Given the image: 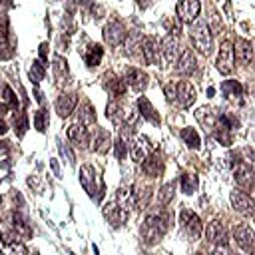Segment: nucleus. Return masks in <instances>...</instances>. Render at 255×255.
<instances>
[{
  "label": "nucleus",
  "mask_w": 255,
  "mask_h": 255,
  "mask_svg": "<svg viewBox=\"0 0 255 255\" xmlns=\"http://www.w3.org/2000/svg\"><path fill=\"white\" fill-rule=\"evenodd\" d=\"M231 205L235 211H239L241 215H253L255 213V201L251 199L249 193L241 191V189H235L231 191Z\"/></svg>",
  "instance_id": "9b49d317"
},
{
  "label": "nucleus",
  "mask_w": 255,
  "mask_h": 255,
  "mask_svg": "<svg viewBox=\"0 0 255 255\" xmlns=\"http://www.w3.org/2000/svg\"><path fill=\"white\" fill-rule=\"evenodd\" d=\"M141 171H143L145 175H149V177L161 175V171H163V161H161V157H159L155 151L149 153V155L141 161Z\"/></svg>",
  "instance_id": "a878e982"
},
{
  "label": "nucleus",
  "mask_w": 255,
  "mask_h": 255,
  "mask_svg": "<svg viewBox=\"0 0 255 255\" xmlns=\"http://www.w3.org/2000/svg\"><path fill=\"white\" fill-rule=\"evenodd\" d=\"M114 151H116V157H118V159H124V157H126V151H128V143L118 137L116 143H114Z\"/></svg>",
  "instance_id": "37998d69"
},
{
  "label": "nucleus",
  "mask_w": 255,
  "mask_h": 255,
  "mask_svg": "<svg viewBox=\"0 0 255 255\" xmlns=\"http://www.w3.org/2000/svg\"><path fill=\"white\" fill-rule=\"evenodd\" d=\"M199 0H179L177 2V18L181 20V22H187V24H191L197 16H199Z\"/></svg>",
  "instance_id": "a211bd4d"
},
{
  "label": "nucleus",
  "mask_w": 255,
  "mask_h": 255,
  "mask_svg": "<svg viewBox=\"0 0 255 255\" xmlns=\"http://www.w3.org/2000/svg\"><path fill=\"white\" fill-rule=\"evenodd\" d=\"M92 143H94V145H92L94 151H98V153H108L110 147H112V135H110V131L98 128V129H96V135H94V139H92Z\"/></svg>",
  "instance_id": "cd10ccee"
},
{
  "label": "nucleus",
  "mask_w": 255,
  "mask_h": 255,
  "mask_svg": "<svg viewBox=\"0 0 255 255\" xmlns=\"http://www.w3.org/2000/svg\"><path fill=\"white\" fill-rule=\"evenodd\" d=\"M68 139L74 145H80V147H88V143L92 141L90 139V133H88V128L82 126V124H72L68 128Z\"/></svg>",
  "instance_id": "4be33fe9"
},
{
  "label": "nucleus",
  "mask_w": 255,
  "mask_h": 255,
  "mask_svg": "<svg viewBox=\"0 0 255 255\" xmlns=\"http://www.w3.org/2000/svg\"><path fill=\"white\" fill-rule=\"evenodd\" d=\"M12 54H14V42H12L10 30H8V22H6V18H2V26H0V58L8 60Z\"/></svg>",
  "instance_id": "b1692460"
},
{
  "label": "nucleus",
  "mask_w": 255,
  "mask_h": 255,
  "mask_svg": "<svg viewBox=\"0 0 255 255\" xmlns=\"http://www.w3.org/2000/svg\"><path fill=\"white\" fill-rule=\"evenodd\" d=\"M6 131H8V126H6V124L0 120V135H2V133H6Z\"/></svg>",
  "instance_id": "de8ad7c7"
},
{
  "label": "nucleus",
  "mask_w": 255,
  "mask_h": 255,
  "mask_svg": "<svg viewBox=\"0 0 255 255\" xmlns=\"http://www.w3.org/2000/svg\"><path fill=\"white\" fill-rule=\"evenodd\" d=\"M80 181H82V187L88 191V195L96 199V181H98V177H96V169L90 163L80 167Z\"/></svg>",
  "instance_id": "412c9836"
},
{
  "label": "nucleus",
  "mask_w": 255,
  "mask_h": 255,
  "mask_svg": "<svg viewBox=\"0 0 255 255\" xmlns=\"http://www.w3.org/2000/svg\"><path fill=\"white\" fill-rule=\"evenodd\" d=\"M205 237H207L213 245H217V247H227V243H229L227 229H225L223 223H219V221H211V223L207 225V229H205Z\"/></svg>",
  "instance_id": "f3484780"
},
{
  "label": "nucleus",
  "mask_w": 255,
  "mask_h": 255,
  "mask_svg": "<svg viewBox=\"0 0 255 255\" xmlns=\"http://www.w3.org/2000/svg\"><path fill=\"white\" fill-rule=\"evenodd\" d=\"M78 124H82V126H94V124H96V112H94V108H92L90 102H84V104L80 106Z\"/></svg>",
  "instance_id": "473e14b6"
},
{
  "label": "nucleus",
  "mask_w": 255,
  "mask_h": 255,
  "mask_svg": "<svg viewBox=\"0 0 255 255\" xmlns=\"http://www.w3.org/2000/svg\"><path fill=\"white\" fill-rule=\"evenodd\" d=\"M181 139H183V143H185L187 147H191V149H197V147L201 145L199 133H197L193 128H183V129H181Z\"/></svg>",
  "instance_id": "f704fd0d"
},
{
  "label": "nucleus",
  "mask_w": 255,
  "mask_h": 255,
  "mask_svg": "<svg viewBox=\"0 0 255 255\" xmlns=\"http://www.w3.org/2000/svg\"><path fill=\"white\" fill-rule=\"evenodd\" d=\"M231 255H239V253H231Z\"/></svg>",
  "instance_id": "3c124183"
},
{
  "label": "nucleus",
  "mask_w": 255,
  "mask_h": 255,
  "mask_svg": "<svg viewBox=\"0 0 255 255\" xmlns=\"http://www.w3.org/2000/svg\"><path fill=\"white\" fill-rule=\"evenodd\" d=\"M0 203H2V195H0Z\"/></svg>",
  "instance_id": "8fccbe9b"
},
{
  "label": "nucleus",
  "mask_w": 255,
  "mask_h": 255,
  "mask_svg": "<svg viewBox=\"0 0 255 255\" xmlns=\"http://www.w3.org/2000/svg\"><path fill=\"white\" fill-rule=\"evenodd\" d=\"M128 209H124L122 205H118V201H110L106 207H104V217L110 221V225L114 227H120L128 221Z\"/></svg>",
  "instance_id": "dca6fc26"
},
{
  "label": "nucleus",
  "mask_w": 255,
  "mask_h": 255,
  "mask_svg": "<svg viewBox=\"0 0 255 255\" xmlns=\"http://www.w3.org/2000/svg\"><path fill=\"white\" fill-rule=\"evenodd\" d=\"M169 227H171V215L167 211H159V213H149L143 219L139 233L147 245H155L161 241V237L167 233Z\"/></svg>",
  "instance_id": "f257e3e1"
},
{
  "label": "nucleus",
  "mask_w": 255,
  "mask_h": 255,
  "mask_svg": "<svg viewBox=\"0 0 255 255\" xmlns=\"http://www.w3.org/2000/svg\"><path fill=\"white\" fill-rule=\"evenodd\" d=\"M179 185H181V191H183V193H187V195L193 193V191L197 189V175H195V173H189V171L183 173L181 179H179Z\"/></svg>",
  "instance_id": "e433bc0d"
},
{
  "label": "nucleus",
  "mask_w": 255,
  "mask_h": 255,
  "mask_svg": "<svg viewBox=\"0 0 255 255\" xmlns=\"http://www.w3.org/2000/svg\"><path fill=\"white\" fill-rule=\"evenodd\" d=\"M173 195H175V185H173V183H165V185H161L159 191H157V205L165 207V205L173 199Z\"/></svg>",
  "instance_id": "c9c22d12"
},
{
  "label": "nucleus",
  "mask_w": 255,
  "mask_h": 255,
  "mask_svg": "<svg viewBox=\"0 0 255 255\" xmlns=\"http://www.w3.org/2000/svg\"><path fill=\"white\" fill-rule=\"evenodd\" d=\"M0 255H26V247L22 245V243H8L6 245V249L0 253Z\"/></svg>",
  "instance_id": "a19ab883"
},
{
  "label": "nucleus",
  "mask_w": 255,
  "mask_h": 255,
  "mask_svg": "<svg viewBox=\"0 0 255 255\" xmlns=\"http://www.w3.org/2000/svg\"><path fill=\"white\" fill-rule=\"evenodd\" d=\"M151 193H153V189H151L149 183H137L133 187V203L137 207H141V209L147 207L149 205V199H151Z\"/></svg>",
  "instance_id": "c756f323"
},
{
  "label": "nucleus",
  "mask_w": 255,
  "mask_h": 255,
  "mask_svg": "<svg viewBox=\"0 0 255 255\" xmlns=\"http://www.w3.org/2000/svg\"><path fill=\"white\" fill-rule=\"evenodd\" d=\"M52 70H54V78H56V84L58 86H64L70 78V70H68V62L62 58V56H54V62H52Z\"/></svg>",
  "instance_id": "c85d7f7f"
},
{
  "label": "nucleus",
  "mask_w": 255,
  "mask_h": 255,
  "mask_svg": "<svg viewBox=\"0 0 255 255\" xmlns=\"http://www.w3.org/2000/svg\"><path fill=\"white\" fill-rule=\"evenodd\" d=\"M12 225H14L16 233H18V237H20V235H22V237L32 235V227L28 225L26 217H24L22 213H18V211H14V213H12Z\"/></svg>",
  "instance_id": "72a5a7b5"
},
{
  "label": "nucleus",
  "mask_w": 255,
  "mask_h": 255,
  "mask_svg": "<svg viewBox=\"0 0 255 255\" xmlns=\"http://www.w3.org/2000/svg\"><path fill=\"white\" fill-rule=\"evenodd\" d=\"M137 110H139V114L143 116V120H147V122H151L153 126H159V114L155 112V108L149 104V100L147 98H139L137 100Z\"/></svg>",
  "instance_id": "7c9ffc66"
},
{
  "label": "nucleus",
  "mask_w": 255,
  "mask_h": 255,
  "mask_svg": "<svg viewBox=\"0 0 255 255\" xmlns=\"http://www.w3.org/2000/svg\"><path fill=\"white\" fill-rule=\"evenodd\" d=\"M233 54L237 56V60L241 64H251L253 62V56H255V44L249 42V40H243L239 38L233 46Z\"/></svg>",
  "instance_id": "aec40b11"
},
{
  "label": "nucleus",
  "mask_w": 255,
  "mask_h": 255,
  "mask_svg": "<svg viewBox=\"0 0 255 255\" xmlns=\"http://www.w3.org/2000/svg\"><path fill=\"white\" fill-rule=\"evenodd\" d=\"M195 98H197V92L191 86V82H187V80L175 82V104L179 108H183V110L191 108V104L195 102Z\"/></svg>",
  "instance_id": "1a4fd4ad"
},
{
  "label": "nucleus",
  "mask_w": 255,
  "mask_h": 255,
  "mask_svg": "<svg viewBox=\"0 0 255 255\" xmlns=\"http://www.w3.org/2000/svg\"><path fill=\"white\" fill-rule=\"evenodd\" d=\"M217 116H219V114H215L211 108H199V110L195 112V120L201 124V128H203L207 133H213V129H215V126H217Z\"/></svg>",
  "instance_id": "393cba45"
},
{
  "label": "nucleus",
  "mask_w": 255,
  "mask_h": 255,
  "mask_svg": "<svg viewBox=\"0 0 255 255\" xmlns=\"http://www.w3.org/2000/svg\"><path fill=\"white\" fill-rule=\"evenodd\" d=\"M48 58V44H40V60H46Z\"/></svg>",
  "instance_id": "a18cd8bd"
},
{
  "label": "nucleus",
  "mask_w": 255,
  "mask_h": 255,
  "mask_svg": "<svg viewBox=\"0 0 255 255\" xmlns=\"http://www.w3.org/2000/svg\"><path fill=\"white\" fill-rule=\"evenodd\" d=\"M102 34H104L106 44H110V46H122L126 42V38H128V30H126V26L118 18H112L104 26V32Z\"/></svg>",
  "instance_id": "423d86ee"
},
{
  "label": "nucleus",
  "mask_w": 255,
  "mask_h": 255,
  "mask_svg": "<svg viewBox=\"0 0 255 255\" xmlns=\"http://www.w3.org/2000/svg\"><path fill=\"white\" fill-rule=\"evenodd\" d=\"M163 94H165V100L169 104H175V82H167L163 88Z\"/></svg>",
  "instance_id": "c03bdc74"
},
{
  "label": "nucleus",
  "mask_w": 255,
  "mask_h": 255,
  "mask_svg": "<svg viewBox=\"0 0 255 255\" xmlns=\"http://www.w3.org/2000/svg\"><path fill=\"white\" fill-rule=\"evenodd\" d=\"M104 58V48L100 44H90L84 52V62L88 64V68H96Z\"/></svg>",
  "instance_id": "2f4dec72"
},
{
  "label": "nucleus",
  "mask_w": 255,
  "mask_h": 255,
  "mask_svg": "<svg viewBox=\"0 0 255 255\" xmlns=\"http://www.w3.org/2000/svg\"><path fill=\"white\" fill-rule=\"evenodd\" d=\"M195 70H197V58L189 48H185L175 60V72L181 76H191L195 74Z\"/></svg>",
  "instance_id": "ddd939ff"
},
{
  "label": "nucleus",
  "mask_w": 255,
  "mask_h": 255,
  "mask_svg": "<svg viewBox=\"0 0 255 255\" xmlns=\"http://www.w3.org/2000/svg\"><path fill=\"white\" fill-rule=\"evenodd\" d=\"M189 36H191V44L193 48L203 54V56H211L213 54V36H211V30H209V24L203 22V20H197L191 30H189Z\"/></svg>",
  "instance_id": "f03ea898"
},
{
  "label": "nucleus",
  "mask_w": 255,
  "mask_h": 255,
  "mask_svg": "<svg viewBox=\"0 0 255 255\" xmlns=\"http://www.w3.org/2000/svg\"><path fill=\"white\" fill-rule=\"evenodd\" d=\"M233 60H235V54H233V44L229 40H223L219 44V52H217V60H215V66L217 70L223 74V76H229L233 72Z\"/></svg>",
  "instance_id": "0eeeda50"
},
{
  "label": "nucleus",
  "mask_w": 255,
  "mask_h": 255,
  "mask_svg": "<svg viewBox=\"0 0 255 255\" xmlns=\"http://www.w3.org/2000/svg\"><path fill=\"white\" fill-rule=\"evenodd\" d=\"M106 116H108V120H110L114 126H124V124L133 126V122H135V118H137L135 110H133L129 104L126 106V104H122V102H118V100H112V102L108 104Z\"/></svg>",
  "instance_id": "7ed1b4c3"
},
{
  "label": "nucleus",
  "mask_w": 255,
  "mask_h": 255,
  "mask_svg": "<svg viewBox=\"0 0 255 255\" xmlns=\"http://www.w3.org/2000/svg\"><path fill=\"white\" fill-rule=\"evenodd\" d=\"M179 225H181V231L191 241H197L201 237V233H203V223L197 217V213H193L191 209H181V213H179Z\"/></svg>",
  "instance_id": "20e7f679"
},
{
  "label": "nucleus",
  "mask_w": 255,
  "mask_h": 255,
  "mask_svg": "<svg viewBox=\"0 0 255 255\" xmlns=\"http://www.w3.org/2000/svg\"><path fill=\"white\" fill-rule=\"evenodd\" d=\"M147 80H149V76H147L143 70L133 68V66L126 68L124 82H126V86H129L131 90H135V92H143V90L147 88Z\"/></svg>",
  "instance_id": "f8f14e48"
},
{
  "label": "nucleus",
  "mask_w": 255,
  "mask_h": 255,
  "mask_svg": "<svg viewBox=\"0 0 255 255\" xmlns=\"http://www.w3.org/2000/svg\"><path fill=\"white\" fill-rule=\"evenodd\" d=\"M221 92H223V96H225L227 102H233V104H239L241 102L243 88H241V84L237 80H223Z\"/></svg>",
  "instance_id": "bb28decb"
},
{
  "label": "nucleus",
  "mask_w": 255,
  "mask_h": 255,
  "mask_svg": "<svg viewBox=\"0 0 255 255\" xmlns=\"http://www.w3.org/2000/svg\"><path fill=\"white\" fill-rule=\"evenodd\" d=\"M102 86L106 88V92H110L116 100H120V98H124L126 96V82L122 80V78H118L114 72H106L104 76H102Z\"/></svg>",
  "instance_id": "4468645a"
},
{
  "label": "nucleus",
  "mask_w": 255,
  "mask_h": 255,
  "mask_svg": "<svg viewBox=\"0 0 255 255\" xmlns=\"http://www.w3.org/2000/svg\"><path fill=\"white\" fill-rule=\"evenodd\" d=\"M135 2H137L139 8H147V6L151 4V0H135Z\"/></svg>",
  "instance_id": "49530a36"
},
{
  "label": "nucleus",
  "mask_w": 255,
  "mask_h": 255,
  "mask_svg": "<svg viewBox=\"0 0 255 255\" xmlns=\"http://www.w3.org/2000/svg\"><path fill=\"white\" fill-rule=\"evenodd\" d=\"M233 177H235V181H237L241 187H245V189H249V187L255 183V171H253V167H251L249 163H245L243 159H235V163H233Z\"/></svg>",
  "instance_id": "9d476101"
},
{
  "label": "nucleus",
  "mask_w": 255,
  "mask_h": 255,
  "mask_svg": "<svg viewBox=\"0 0 255 255\" xmlns=\"http://www.w3.org/2000/svg\"><path fill=\"white\" fill-rule=\"evenodd\" d=\"M12 124H14V129L18 131V135L22 137V135L26 133V129H28V116H26L24 112H22V114H16Z\"/></svg>",
  "instance_id": "58836bf2"
},
{
  "label": "nucleus",
  "mask_w": 255,
  "mask_h": 255,
  "mask_svg": "<svg viewBox=\"0 0 255 255\" xmlns=\"http://www.w3.org/2000/svg\"><path fill=\"white\" fill-rule=\"evenodd\" d=\"M139 52H141V58H143L145 64H157L159 56H161V44H159L157 38L145 36L139 42Z\"/></svg>",
  "instance_id": "6e6552de"
},
{
  "label": "nucleus",
  "mask_w": 255,
  "mask_h": 255,
  "mask_svg": "<svg viewBox=\"0 0 255 255\" xmlns=\"http://www.w3.org/2000/svg\"><path fill=\"white\" fill-rule=\"evenodd\" d=\"M44 74H46V68H44L42 60H34L32 62V68H30V80L34 84H40L44 80Z\"/></svg>",
  "instance_id": "4c0bfd02"
},
{
  "label": "nucleus",
  "mask_w": 255,
  "mask_h": 255,
  "mask_svg": "<svg viewBox=\"0 0 255 255\" xmlns=\"http://www.w3.org/2000/svg\"><path fill=\"white\" fill-rule=\"evenodd\" d=\"M231 235L235 239V243L239 245V249H243L245 253H255V233L249 225L245 223H235L231 229Z\"/></svg>",
  "instance_id": "39448f33"
},
{
  "label": "nucleus",
  "mask_w": 255,
  "mask_h": 255,
  "mask_svg": "<svg viewBox=\"0 0 255 255\" xmlns=\"http://www.w3.org/2000/svg\"><path fill=\"white\" fill-rule=\"evenodd\" d=\"M153 151H155V145L151 143V139L147 135H139L131 143V157H133V161H143Z\"/></svg>",
  "instance_id": "2eb2a0df"
},
{
  "label": "nucleus",
  "mask_w": 255,
  "mask_h": 255,
  "mask_svg": "<svg viewBox=\"0 0 255 255\" xmlns=\"http://www.w3.org/2000/svg\"><path fill=\"white\" fill-rule=\"evenodd\" d=\"M34 126H36L38 131H44L46 129V126H48V114H46V110H38L34 114Z\"/></svg>",
  "instance_id": "ea45409f"
},
{
  "label": "nucleus",
  "mask_w": 255,
  "mask_h": 255,
  "mask_svg": "<svg viewBox=\"0 0 255 255\" xmlns=\"http://www.w3.org/2000/svg\"><path fill=\"white\" fill-rule=\"evenodd\" d=\"M161 58L167 62V64H173L177 58H179V46H177V40L175 36H165L161 42Z\"/></svg>",
  "instance_id": "5701e85b"
},
{
  "label": "nucleus",
  "mask_w": 255,
  "mask_h": 255,
  "mask_svg": "<svg viewBox=\"0 0 255 255\" xmlns=\"http://www.w3.org/2000/svg\"><path fill=\"white\" fill-rule=\"evenodd\" d=\"M76 104H78V94L76 92H62L60 98L56 100V112H58V116L60 118H68L74 112Z\"/></svg>",
  "instance_id": "6ab92c4d"
},
{
  "label": "nucleus",
  "mask_w": 255,
  "mask_h": 255,
  "mask_svg": "<svg viewBox=\"0 0 255 255\" xmlns=\"http://www.w3.org/2000/svg\"><path fill=\"white\" fill-rule=\"evenodd\" d=\"M4 100L8 102V108H10V110H16V108H18V98H16V94L12 92L10 86H4Z\"/></svg>",
  "instance_id": "79ce46f5"
},
{
  "label": "nucleus",
  "mask_w": 255,
  "mask_h": 255,
  "mask_svg": "<svg viewBox=\"0 0 255 255\" xmlns=\"http://www.w3.org/2000/svg\"><path fill=\"white\" fill-rule=\"evenodd\" d=\"M197 255H201V253H197Z\"/></svg>",
  "instance_id": "603ef678"
},
{
  "label": "nucleus",
  "mask_w": 255,
  "mask_h": 255,
  "mask_svg": "<svg viewBox=\"0 0 255 255\" xmlns=\"http://www.w3.org/2000/svg\"><path fill=\"white\" fill-rule=\"evenodd\" d=\"M10 108H8V104H0V114H6Z\"/></svg>",
  "instance_id": "09e8293b"
}]
</instances>
